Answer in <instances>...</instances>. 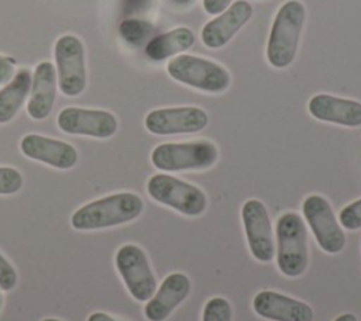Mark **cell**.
I'll return each instance as SVG.
<instances>
[{
	"label": "cell",
	"instance_id": "3",
	"mask_svg": "<svg viewBox=\"0 0 361 321\" xmlns=\"http://www.w3.org/2000/svg\"><path fill=\"white\" fill-rule=\"evenodd\" d=\"M276 265L288 277H299L307 269V228L296 213H283L276 221Z\"/></svg>",
	"mask_w": 361,
	"mask_h": 321
},
{
	"label": "cell",
	"instance_id": "19",
	"mask_svg": "<svg viewBox=\"0 0 361 321\" xmlns=\"http://www.w3.org/2000/svg\"><path fill=\"white\" fill-rule=\"evenodd\" d=\"M195 32L188 27H176L151 38L145 45V55L154 62H162L188 51L195 44Z\"/></svg>",
	"mask_w": 361,
	"mask_h": 321
},
{
	"label": "cell",
	"instance_id": "13",
	"mask_svg": "<svg viewBox=\"0 0 361 321\" xmlns=\"http://www.w3.org/2000/svg\"><path fill=\"white\" fill-rule=\"evenodd\" d=\"M20 151L28 159L45 163L59 170L73 168L79 159L78 151L73 145L41 134H25L20 141Z\"/></svg>",
	"mask_w": 361,
	"mask_h": 321
},
{
	"label": "cell",
	"instance_id": "18",
	"mask_svg": "<svg viewBox=\"0 0 361 321\" xmlns=\"http://www.w3.org/2000/svg\"><path fill=\"white\" fill-rule=\"evenodd\" d=\"M56 70L49 61L39 62L32 75L31 90L27 100V113L32 120H45L56 100Z\"/></svg>",
	"mask_w": 361,
	"mask_h": 321
},
{
	"label": "cell",
	"instance_id": "8",
	"mask_svg": "<svg viewBox=\"0 0 361 321\" xmlns=\"http://www.w3.org/2000/svg\"><path fill=\"white\" fill-rule=\"evenodd\" d=\"M116 269L137 301H148L157 290V279L145 252L134 244L121 245L114 256Z\"/></svg>",
	"mask_w": 361,
	"mask_h": 321
},
{
	"label": "cell",
	"instance_id": "24",
	"mask_svg": "<svg viewBox=\"0 0 361 321\" xmlns=\"http://www.w3.org/2000/svg\"><path fill=\"white\" fill-rule=\"evenodd\" d=\"M338 222L347 231H357L361 228V199L341 208L338 213Z\"/></svg>",
	"mask_w": 361,
	"mask_h": 321
},
{
	"label": "cell",
	"instance_id": "29",
	"mask_svg": "<svg viewBox=\"0 0 361 321\" xmlns=\"http://www.w3.org/2000/svg\"><path fill=\"white\" fill-rule=\"evenodd\" d=\"M334 321H358V320L353 313H344V314H340L337 318H334Z\"/></svg>",
	"mask_w": 361,
	"mask_h": 321
},
{
	"label": "cell",
	"instance_id": "12",
	"mask_svg": "<svg viewBox=\"0 0 361 321\" xmlns=\"http://www.w3.org/2000/svg\"><path fill=\"white\" fill-rule=\"evenodd\" d=\"M209 124L207 113L195 106L155 108L145 115L144 125L154 135L193 134L204 130Z\"/></svg>",
	"mask_w": 361,
	"mask_h": 321
},
{
	"label": "cell",
	"instance_id": "9",
	"mask_svg": "<svg viewBox=\"0 0 361 321\" xmlns=\"http://www.w3.org/2000/svg\"><path fill=\"white\" fill-rule=\"evenodd\" d=\"M302 213L322 251L334 255L344 249L345 235L327 199L320 194L307 196Z\"/></svg>",
	"mask_w": 361,
	"mask_h": 321
},
{
	"label": "cell",
	"instance_id": "15",
	"mask_svg": "<svg viewBox=\"0 0 361 321\" xmlns=\"http://www.w3.org/2000/svg\"><path fill=\"white\" fill-rule=\"evenodd\" d=\"M190 293V280L185 273L168 275L152 297L145 301L144 315L148 321H165Z\"/></svg>",
	"mask_w": 361,
	"mask_h": 321
},
{
	"label": "cell",
	"instance_id": "20",
	"mask_svg": "<svg viewBox=\"0 0 361 321\" xmlns=\"http://www.w3.org/2000/svg\"><path fill=\"white\" fill-rule=\"evenodd\" d=\"M31 82L32 73L21 68L14 73L11 80L0 89V124H7L17 115L28 100Z\"/></svg>",
	"mask_w": 361,
	"mask_h": 321
},
{
	"label": "cell",
	"instance_id": "16",
	"mask_svg": "<svg viewBox=\"0 0 361 321\" xmlns=\"http://www.w3.org/2000/svg\"><path fill=\"white\" fill-rule=\"evenodd\" d=\"M254 311L269 321H313V308L286 294L261 290L252 300Z\"/></svg>",
	"mask_w": 361,
	"mask_h": 321
},
{
	"label": "cell",
	"instance_id": "25",
	"mask_svg": "<svg viewBox=\"0 0 361 321\" xmlns=\"http://www.w3.org/2000/svg\"><path fill=\"white\" fill-rule=\"evenodd\" d=\"M18 283V275L11 262L0 252V291H10Z\"/></svg>",
	"mask_w": 361,
	"mask_h": 321
},
{
	"label": "cell",
	"instance_id": "7",
	"mask_svg": "<svg viewBox=\"0 0 361 321\" xmlns=\"http://www.w3.org/2000/svg\"><path fill=\"white\" fill-rule=\"evenodd\" d=\"M58 89L68 97H76L86 89V54L83 42L72 34L61 35L54 45Z\"/></svg>",
	"mask_w": 361,
	"mask_h": 321
},
{
	"label": "cell",
	"instance_id": "5",
	"mask_svg": "<svg viewBox=\"0 0 361 321\" xmlns=\"http://www.w3.org/2000/svg\"><path fill=\"white\" fill-rule=\"evenodd\" d=\"M166 72L173 80L204 93H221L231 84V76L224 66L196 55L173 56Z\"/></svg>",
	"mask_w": 361,
	"mask_h": 321
},
{
	"label": "cell",
	"instance_id": "28",
	"mask_svg": "<svg viewBox=\"0 0 361 321\" xmlns=\"http://www.w3.org/2000/svg\"><path fill=\"white\" fill-rule=\"evenodd\" d=\"M86 321H117V320L104 311H94L87 317Z\"/></svg>",
	"mask_w": 361,
	"mask_h": 321
},
{
	"label": "cell",
	"instance_id": "1",
	"mask_svg": "<svg viewBox=\"0 0 361 321\" xmlns=\"http://www.w3.org/2000/svg\"><path fill=\"white\" fill-rule=\"evenodd\" d=\"M142 199L131 191L113 193L89 201L73 211L71 225L76 231H97L127 224L141 215Z\"/></svg>",
	"mask_w": 361,
	"mask_h": 321
},
{
	"label": "cell",
	"instance_id": "26",
	"mask_svg": "<svg viewBox=\"0 0 361 321\" xmlns=\"http://www.w3.org/2000/svg\"><path fill=\"white\" fill-rule=\"evenodd\" d=\"M233 0H203V8L207 14L210 15H219L220 13H223Z\"/></svg>",
	"mask_w": 361,
	"mask_h": 321
},
{
	"label": "cell",
	"instance_id": "23",
	"mask_svg": "<svg viewBox=\"0 0 361 321\" xmlns=\"http://www.w3.org/2000/svg\"><path fill=\"white\" fill-rule=\"evenodd\" d=\"M23 187V175L11 166H0V196H10Z\"/></svg>",
	"mask_w": 361,
	"mask_h": 321
},
{
	"label": "cell",
	"instance_id": "31",
	"mask_svg": "<svg viewBox=\"0 0 361 321\" xmlns=\"http://www.w3.org/2000/svg\"><path fill=\"white\" fill-rule=\"evenodd\" d=\"M41 321H62V320H58V318H52V317H49V318H44V320H41Z\"/></svg>",
	"mask_w": 361,
	"mask_h": 321
},
{
	"label": "cell",
	"instance_id": "17",
	"mask_svg": "<svg viewBox=\"0 0 361 321\" xmlns=\"http://www.w3.org/2000/svg\"><path fill=\"white\" fill-rule=\"evenodd\" d=\"M307 110L319 121L350 128L361 125V103L353 99L319 93L309 100Z\"/></svg>",
	"mask_w": 361,
	"mask_h": 321
},
{
	"label": "cell",
	"instance_id": "11",
	"mask_svg": "<svg viewBox=\"0 0 361 321\" xmlns=\"http://www.w3.org/2000/svg\"><path fill=\"white\" fill-rule=\"evenodd\" d=\"M241 220L251 255L262 263L275 258V239L271 218L261 200L250 199L241 207Z\"/></svg>",
	"mask_w": 361,
	"mask_h": 321
},
{
	"label": "cell",
	"instance_id": "21",
	"mask_svg": "<svg viewBox=\"0 0 361 321\" xmlns=\"http://www.w3.org/2000/svg\"><path fill=\"white\" fill-rule=\"evenodd\" d=\"M154 32V25L141 18H126L118 25V35L121 41L130 48H140L147 45Z\"/></svg>",
	"mask_w": 361,
	"mask_h": 321
},
{
	"label": "cell",
	"instance_id": "32",
	"mask_svg": "<svg viewBox=\"0 0 361 321\" xmlns=\"http://www.w3.org/2000/svg\"><path fill=\"white\" fill-rule=\"evenodd\" d=\"M1 304H3V298H1V296H0V308H1Z\"/></svg>",
	"mask_w": 361,
	"mask_h": 321
},
{
	"label": "cell",
	"instance_id": "6",
	"mask_svg": "<svg viewBox=\"0 0 361 321\" xmlns=\"http://www.w3.org/2000/svg\"><path fill=\"white\" fill-rule=\"evenodd\" d=\"M147 191L157 203L188 217H197L207 208V196L200 187L172 175H152L147 182Z\"/></svg>",
	"mask_w": 361,
	"mask_h": 321
},
{
	"label": "cell",
	"instance_id": "2",
	"mask_svg": "<svg viewBox=\"0 0 361 321\" xmlns=\"http://www.w3.org/2000/svg\"><path fill=\"white\" fill-rule=\"evenodd\" d=\"M305 20L306 8L302 1L288 0L279 7L267 42V59L271 66L283 69L295 61Z\"/></svg>",
	"mask_w": 361,
	"mask_h": 321
},
{
	"label": "cell",
	"instance_id": "27",
	"mask_svg": "<svg viewBox=\"0 0 361 321\" xmlns=\"http://www.w3.org/2000/svg\"><path fill=\"white\" fill-rule=\"evenodd\" d=\"M13 76H14L13 63L7 58L0 55V86L10 82Z\"/></svg>",
	"mask_w": 361,
	"mask_h": 321
},
{
	"label": "cell",
	"instance_id": "14",
	"mask_svg": "<svg viewBox=\"0 0 361 321\" xmlns=\"http://www.w3.org/2000/svg\"><path fill=\"white\" fill-rule=\"evenodd\" d=\"M251 17V3L247 0H237L203 25L200 39L207 48H221L250 21Z\"/></svg>",
	"mask_w": 361,
	"mask_h": 321
},
{
	"label": "cell",
	"instance_id": "22",
	"mask_svg": "<svg viewBox=\"0 0 361 321\" xmlns=\"http://www.w3.org/2000/svg\"><path fill=\"white\" fill-rule=\"evenodd\" d=\"M231 304L224 297H212L206 301L202 313V321H231Z\"/></svg>",
	"mask_w": 361,
	"mask_h": 321
},
{
	"label": "cell",
	"instance_id": "4",
	"mask_svg": "<svg viewBox=\"0 0 361 321\" xmlns=\"http://www.w3.org/2000/svg\"><path fill=\"white\" fill-rule=\"evenodd\" d=\"M219 159L217 146L207 139L188 142H164L151 152V162L165 172L206 170Z\"/></svg>",
	"mask_w": 361,
	"mask_h": 321
},
{
	"label": "cell",
	"instance_id": "10",
	"mask_svg": "<svg viewBox=\"0 0 361 321\" xmlns=\"http://www.w3.org/2000/svg\"><path fill=\"white\" fill-rule=\"evenodd\" d=\"M58 128L69 135L106 139L117 132L118 122L113 113L99 108L65 107L56 117Z\"/></svg>",
	"mask_w": 361,
	"mask_h": 321
},
{
	"label": "cell",
	"instance_id": "30",
	"mask_svg": "<svg viewBox=\"0 0 361 321\" xmlns=\"http://www.w3.org/2000/svg\"><path fill=\"white\" fill-rule=\"evenodd\" d=\"M173 4L179 6V7H185V6H189L192 4L195 0H171Z\"/></svg>",
	"mask_w": 361,
	"mask_h": 321
}]
</instances>
